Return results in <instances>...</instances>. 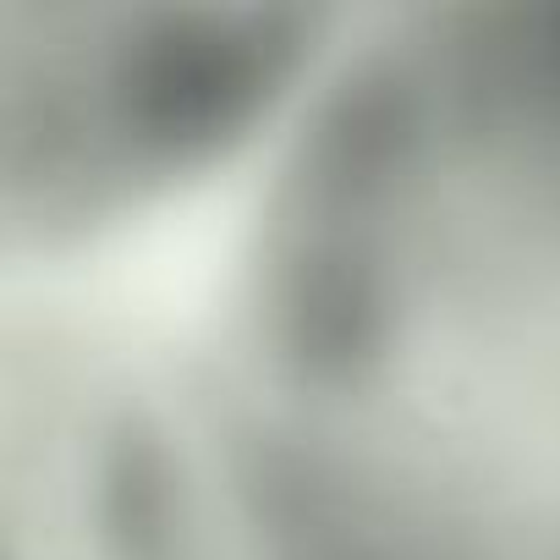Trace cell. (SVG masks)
Returning a JSON list of instances; mask_svg holds the SVG:
<instances>
[{
  "label": "cell",
  "mask_w": 560,
  "mask_h": 560,
  "mask_svg": "<svg viewBox=\"0 0 560 560\" xmlns=\"http://www.w3.org/2000/svg\"><path fill=\"white\" fill-rule=\"evenodd\" d=\"M347 7H7L0 298H116L182 225L209 236L314 94Z\"/></svg>",
  "instance_id": "6da1fadb"
},
{
  "label": "cell",
  "mask_w": 560,
  "mask_h": 560,
  "mask_svg": "<svg viewBox=\"0 0 560 560\" xmlns=\"http://www.w3.org/2000/svg\"><path fill=\"white\" fill-rule=\"evenodd\" d=\"M0 560H247L171 325L121 303L0 308Z\"/></svg>",
  "instance_id": "7a4b0ae2"
}]
</instances>
